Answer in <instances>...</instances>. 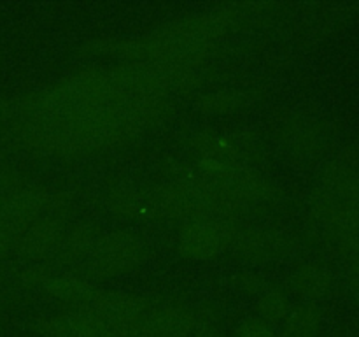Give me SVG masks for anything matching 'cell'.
<instances>
[{
  "instance_id": "4",
  "label": "cell",
  "mask_w": 359,
  "mask_h": 337,
  "mask_svg": "<svg viewBox=\"0 0 359 337\" xmlns=\"http://www.w3.org/2000/svg\"><path fill=\"white\" fill-rule=\"evenodd\" d=\"M233 225L226 218L186 221L179 232V253L188 260H210L233 242Z\"/></svg>"
},
{
  "instance_id": "18",
  "label": "cell",
  "mask_w": 359,
  "mask_h": 337,
  "mask_svg": "<svg viewBox=\"0 0 359 337\" xmlns=\"http://www.w3.org/2000/svg\"><path fill=\"white\" fill-rule=\"evenodd\" d=\"M16 114V107H13L11 104H7L6 100H0V125L6 123L7 119H11Z\"/></svg>"
},
{
  "instance_id": "10",
  "label": "cell",
  "mask_w": 359,
  "mask_h": 337,
  "mask_svg": "<svg viewBox=\"0 0 359 337\" xmlns=\"http://www.w3.org/2000/svg\"><path fill=\"white\" fill-rule=\"evenodd\" d=\"M237 251L245 258H269L280 249V239L265 230H245L235 235Z\"/></svg>"
},
{
  "instance_id": "17",
  "label": "cell",
  "mask_w": 359,
  "mask_h": 337,
  "mask_svg": "<svg viewBox=\"0 0 359 337\" xmlns=\"http://www.w3.org/2000/svg\"><path fill=\"white\" fill-rule=\"evenodd\" d=\"M14 251V237L7 232L0 230V260L7 258Z\"/></svg>"
},
{
  "instance_id": "12",
  "label": "cell",
  "mask_w": 359,
  "mask_h": 337,
  "mask_svg": "<svg viewBox=\"0 0 359 337\" xmlns=\"http://www.w3.org/2000/svg\"><path fill=\"white\" fill-rule=\"evenodd\" d=\"M109 206H111L112 213L119 214V216H137L140 213H146V197L133 190L119 188L109 197Z\"/></svg>"
},
{
  "instance_id": "1",
  "label": "cell",
  "mask_w": 359,
  "mask_h": 337,
  "mask_svg": "<svg viewBox=\"0 0 359 337\" xmlns=\"http://www.w3.org/2000/svg\"><path fill=\"white\" fill-rule=\"evenodd\" d=\"M245 14L242 6L223 7L168 25L147 37L126 41L118 49L140 63H168L196 69L214 41L223 37Z\"/></svg>"
},
{
  "instance_id": "8",
  "label": "cell",
  "mask_w": 359,
  "mask_h": 337,
  "mask_svg": "<svg viewBox=\"0 0 359 337\" xmlns=\"http://www.w3.org/2000/svg\"><path fill=\"white\" fill-rule=\"evenodd\" d=\"M42 286L51 297L72 305L74 309L84 308L100 293L93 284L74 276V274H58V276L46 277L42 281Z\"/></svg>"
},
{
  "instance_id": "6",
  "label": "cell",
  "mask_w": 359,
  "mask_h": 337,
  "mask_svg": "<svg viewBox=\"0 0 359 337\" xmlns=\"http://www.w3.org/2000/svg\"><path fill=\"white\" fill-rule=\"evenodd\" d=\"M193 330L195 316L177 304H151L137 322V337H189Z\"/></svg>"
},
{
  "instance_id": "3",
  "label": "cell",
  "mask_w": 359,
  "mask_h": 337,
  "mask_svg": "<svg viewBox=\"0 0 359 337\" xmlns=\"http://www.w3.org/2000/svg\"><path fill=\"white\" fill-rule=\"evenodd\" d=\"M144 258V244L130 232H112L95 241L86 256V269L91 276L112 277L137 269Z\"/></svg>"
},
{
  "instance_id": "14",
  "label": "cell",
  "mask_w": 359,
  "mask_h": 337,
  "mask_svg": "<svg viewBox=\"0 0 359 337\" xmlns=\"http://www.w3.org/2000/svg\"><path fill=\"white\" fill-rule=\"evenodd\" d=\"M328 281L318 267H304L294 276V288L305 298H319L326 291Z\"/></svg>"
},
{
  "instance_id": "9",
  "label": "cell",
  "mask_w": 359,
  "mask_h": 337,
  "mask_svg": "<svg viewBox=\"0 0 359 337\" xmlns=\"http://www.w3.org/2000/svg\"><path fill=\"white\" fill-rule=\"evenodd\" d=\"M97 239V230L90 223L67 225L62 248H60L56 260H60L63 263L86 260V256L90 255L91 248H93Z\"/></svg>"
},
{
  "instance_id": "7",
  "label": "cell",
  "mask_w": 359,
  "mask_h": 337,
  "mask_svg": "<svg viewBox=\"0 0 359 337\" xmlns=\"http://www.w3.org/2000/svg\"><path fill=\"white\" fill-rule=\"evenodd\" d=\"M37 329L44 337H111L107 326L84 309H72L42 318Z\"/></svg>"
},
{
  "instance_id": "5",
  "label": "cell",
  "mask_w": 359,
  "mask_h": 337,
  "mask_svg": "<svg viewBox=\"0 0 359 337\" xmlns=\"http://www.w3.org/2000/svg\"><path fill=\"white\" fill-rule=\"evenodd\" d=\"M67 225V220L58 218H44L30 225L27 230L14 237V251L30 260L56 258L62 248Z\"/></svg>"
},
{
  "instance_id": "2",
  "label": "cell",
  "mask_w": 359,
  "mask_h": 337,
  "mask_svg": "<svg viewBox=\"0 0 359 337\" xmlns=\"http://www.w3.org/2000/svg\"><path fill=\"white\" fill-rule=\"evenodd\" d=\"M69 209L70 200L67 195L20 186L0 199V230L16 237L44 218L67 220Z\"/></svg>"
},
{
  "instance_id": "11",
  "label": "cell",
  "mask_w": 359,
  "mask_h": 337,
  "mask_svg": "<svg viewBox=\"0 0 359 337\" xmlns=\"http://www.w3.org/2000/svg\"><path fill=\"white\" fill-rule=\"evenodd\" d=\"M321 315L314 305H300L287 315L280 337H316Z\"/></svg>"
},
{
  "instance_id": "15",
  "label": "cell",
  "mask_w": 359,
  "mask_h": 337,
  "mask_svg": "<svg viewBox=\"0 0 359 337\" xmlns=\"http://www.w3.org/2000/svg\"><path fill=\"white\" fill-rule=\"evenodd\" d=\"M233 337H276V333L266 325V322L259 318H251L237 326Z\"/></svg>"
},
{
  "instance_id": "13",
  "label": "cell",
  "mask_w": 359,
  "mask_h": 337,
  "mask_svg": "<svg viewBox=\"0 0 359 337\" xmlns=\"http://www.w3.org/2000/svg\"><path fill=\"white\" fill-rule=\"evenodd\" d=\"M258 312L263 322H283L290 315V302L280 291L266 290L258 298Z\"/></svg>"
},
{
  "instance_id": "16",
  "label": "cell",
  "mask_w": 359,
  "mask_h": 337,
  "mask_svg": "<svg viewBox=\"0 0 359 337\" xmlns=\"http://www.w3.org/2000/svg\"><path fill=\"white\" fill-rule=\"evenodd\" d=\"M21 186V179L16 172L9 171V168L0 167V199L7 193L14 192Z\"/></svg>"
}]
</instances>
